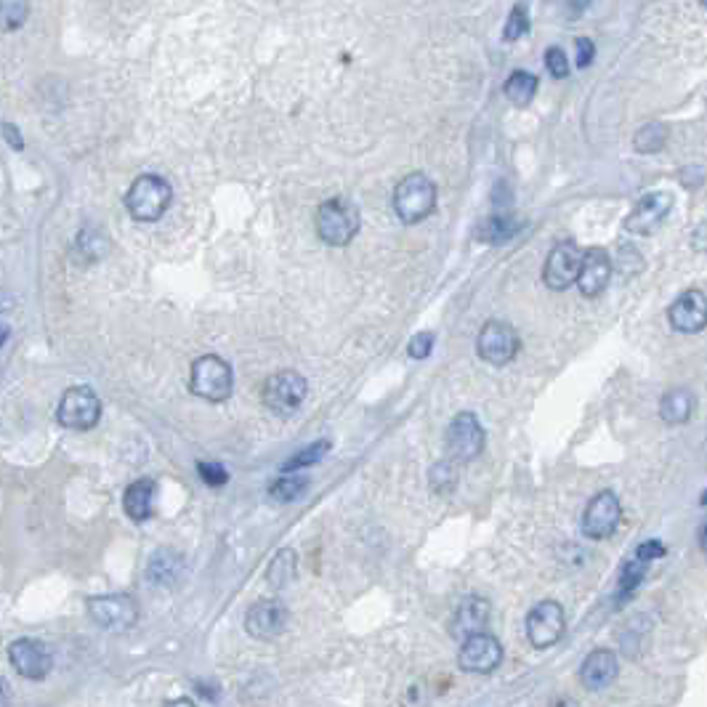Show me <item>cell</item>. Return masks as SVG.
I'll use <instances>...</instances> for the list:
<instances>
[{
  "label": "cell",
  "instance_id": "ab89813d",
  "mask_svg": "<svg viewBox=\"0 0 707 707\" xmlns=\"http://www.w3.org/2000/svg\"><path fill=\"white\" fill-rule=\"evenodd\" d=\"M165 707H197L195 702L192 700H187V697H179V700H173V702H168Z\"/></svg>",
  "mask_w": 707,
  "mask_h": 707
},
{
  "label": "cell",
  "instance_id": "5bb4252c",
  "mask_svg": "<svg viewBox=\"0 0 707 707\" xmlns=\"http://www.w3.org/2000/svg\"><path fill=\"white\" fill-rule=\"evenodd\" d=\"M503 662V644L498 638L490 636L487 630L476 633V636L466 638L458 652V665L466 673H476V676H487Z\"/></svg>",
  "mask_w": 707,
  "mask_h": 707
},
{
  "label": "cell",
  "instance_id": "b9f144b4",
  "mask_svg": "<svg viewBox=\"0 0 707 707\" xmlns=\"http://www.w3.org/2000/svg\"><path fill=\"white\" fill-rule=\"evenodd\" d=\"M700 503H702V505H707V490H705V492H702V498H700Z\"/></svg>",
  "mask_w": 707,
  "mask_h": 707
},
{
  "label": "cell",
  "instance_id": "7c38bea8",
  "mask_svg": "<svg viewBox=\"0 0 707 707\" xmlns=\"http://www.w3.org/2000/svg\"><path fill=\"white\" fill-rule=\"evenodd\" d=\"M8 662L27 681H43L54 668V654L48 644L38 638H16L14 644L8 646Z\"/></svg>",
  "mask_w": 707,
  "mask_h": 707
},
{
  "label": "cell",
  "instance_id": "7a4b0ae2",
  "mask_svg": "<svg viewBox=\"0 0 707 707\" xmlns=\"http://www.w3.org/2000/svg\"><path fill=\"white\" fill-rule=\"evenodd\" d=\"M189 391L205 402H226L234 391L232 365L216 354H205L195 359L192 375H189Z\"/></svg>",
  "mask_w": 707,
  "mask_h": 707
},
{
  "label": "cell",
  "instance_id": "d4e9b609",
  "mask_svg": "<svg viewBox=\"0 0 707 707\" xmlns=\"http://www.w3.org/2000/svg\"><path fill=\"white\" fill-rule=\"evenodd\" d=\"M503 91L511 104H516V107H527L529 101L535 99V94H537V78L532 75V72L516 70L508 75Z\"/></svg>",
  "mask_w": 707,
  "mask_h": 707
},
{
  "label": "cell",
  "instance_id": "9a60e30c",
  "mask_svg": "<svg viewBox=\"0 0 707 707\" xmlns=\"http://www.w3.org/2000/svg\"><path fill=\"white\" fill-rule=\"evenodd\" d=\"M673 210V195L670 192H652V195L641 197L636 202V208L630 210V216L625 218V232L641 234L649 237L662 226V221L670 216Z\"/></svg>",
  "mask_w": 707,
  "mask_h": 707
},
{
  "label": "cell",
  "instance_id": "ac0fdd59",
  "mask_svg": "<svg viewBox=\"0 0 707 707\" xmlns=\"http://www.w3.org/2000/svg\"><path fill=\"white\" fill-rule=\"evenodd\" d=\"M612 280V258L604 248L585 250L583 269L577 277V288L585 298H599Z\"/></svg>",
  "mask_w": 707,
  "mask_h": 707
},
{
  "label": "cell",
  "instance_id": "6da1fadb",
  "mask_svg": "<svg viewBox=\"0 0 707 707\" xmlns=\"http://www.w3.org/2000/svg\"><path fill=\"white\" fill-rule=\"evenodd\" d=\"M171 200V184H168L163 176L147 173V176H139V179L131 184L128 195H125V208H128V213H131L136 221L152 224V221H160V218L165 216V210H168Z\"/></svg>",
  "mask_w": 707,
  "mask_h": 707
},
{
  "label": "cell",
  "instance_id": "277c9868",
  "mask_svg": "<svg viewBox=\"0 0 707 707\" xmlns=\"http://www.w3.org/2000/svg\"><path fill=\"white\" fill-rule=\"evenodd\" d=\"M436 208V187L434 181L423 173H410L399 181L394 192V210L402 224H418L431 210Z\"/></svg>",
  "mask_w": 707,
  "mask_h": 707
},
{
  "label": "cell",
  "instance_id": "52a82bcc",
  "mask_svg": "<svg viewBox=\"0 0 707 707\" xmlns=\"http://www.w3.org/2000/svg\"><path fill=\"white\" fill-rule=\"evenodd\" d=\"M484 444H487V434H484L482 423H479L474 412H458L450 420L447 434H444V447H447L450 460L471 463V460L482 455Z\"/></svg>",
  "mask_w": 707,
  "mask_h": 707
},
{
  "label": "cell",
  "instance_id": "7402d4cb",
  "mask_svg": "<svg viewBox=\"0 0 707 707\" xmlns=\"http://www.w3.org/2000/svg\"><path fill=\"white\" fill-rule=\"evenodd\" d=\"M184 575V556L171 548H160V551L152 553L147 567V577L155 585H163V588H171L176 585Z\"/></svg>",
  "mask_w": 707,
  "mask_h": 707
},
{
  "label": "cell",
  "instance_id": "603a6c76",
  "mask_svg": "<svg viewBox=\"0 0 707 707\" xmlns=\"http://www.w3.org/2000/svg\"><path fill=\"white\" fill-rule=\"evenodd\" d=\"M697 397L689 389H670L660 402V418L668 426H681L694 415Z\"/></svg>",
  "mask_w": 707,
  "mask_h": 707
},
{
  "label": "cell",
  "instance_id": "4fadbf2b",
  "mask_svg": "<svg viewBox=\"0 0 707 707\" xmlns=\"http://www.w3.org/2000/svg\"><path fill=\"white\" fill-rule=\"evenodd\" d=\"M622 505L620 498L612 490H604L593 495V500L585 505L583 513V535L591 540H606L614 535V529L620 527Z\"/></svg>",
  "mask_w": 707,
  "mask_h": 707
},
{
  "label": "cell",
  "instance_id": "8fae6325",
  "mask_svg": "<svg viewBox=\"0 0 707 707\" xmlns=\"http://www.w3.org/2000/svg\"><path fill=\"white\" fill-rule=\"evenodd\" d=\"M583 258L585 253L577 248V242H559V245L548 253V258H545L543 282L551 290H556V293L569 290L572 285H577V277H580V269H583Z\"/></svg>",
  "mask_w": 707,
  "mask_h": 707
},
{
  "label": "cell",
  "instance_id": "83f0119b",
  "mask_svg": "<svg viewBox=\"0 0 707 707\" xmlns=\"http://www.w3.org/2000/svg\"><path fill=\"white\" fill-rule=\"evenodd\" d=\"M428 482H431V490L436 495H452V490L458 487V468L452 460H439L431 466Z\"/></svg>",
  "mask_w": 707,
  "mask_h": 707
},
{
  "label": "cell",
  "instance_id": "30bf717a",
  "mask_svg": "<svg viewBox=\"0 0 707 707\" xmlns=\"http://www.w3.org/2000/svg\"><path fill=\"white\" fill-rule=\"evenodd\" d=\"M519 346V333L508 322H500V319H490L479 330V338H476V354L487 365L495 367H505L508 362H513L516 354H519Z\"/></svg>",
  "mask_w": 707,
  "mask_h": 707
},
{
  "label": "cell",
  "instance_id": "ffe728a7",
  "mask_svg": "<svg viewBox=\"0 0 707 707\" xmlns=\"http://www.w3.org/2000/svg\"><path fill=\"white\" fill-rule=\"evenodd\" d=\"M617 673H620L617 654H614L612 649H593V652L583 660L580 681H583L585 689L599 692V689H606V686L612 684L614 678H617Z\"/></svg>",
  "mask_w": 707,
  "mask_h": 707
},
{
  "label": "cell",
  "instance_id": "7bdbcfd3",
  "mask_svg": "<svg viewBox=\"0 0 707 707\" xmlns=\"http://www.w3.org/2000/svg\"><path fill=\"white\" fill-rule=\"evenodd\" d=\"M702 3H705V6H707V0H702Z\"/></svg>",
  "mask_w": 707,
  "mask_h": 707
},
{
  "label": "cell",
  "instance_id": "44dd1931",
  "mask_svg": "<svg viewBox=\"0 0 707 707\" xmlns=\"http://www.w3.org/2000/svg\"><path fill=\"white\" fill-rule=\"evenodd\" d=\"M155 498H157V484L152 479H136L125 487L123 495V508L125 516H131L133 521H147L155 513Z\"/></svg>",
  "mask_w": 707,
  "mask_h": 707
},
{
  "label": "cell",
  "instance_id": "9c48e42d",
  "mask_svg": "<svg viewBox=\"0 0 707 707\" xmlns=\"http://www.w3.org/2000/svg\"><path fill=\"white\" fill-rule=\"evenodd\" d=\"M567 630V614L559 601L545 599L537 601L527 614V638L535 649H548L559 644L561 636Z\"/></svg>",
  "mask_w": 707,
  "mask_h": 707
},
{
  "label": "cell",
  "instance_id": "8992f818",
  "mask_svg": "<svg viewBox=\"0 0 707 707\" xmlns=\"http://www.w3.org/2000/svg\"><path fill=\"white\" fill-rule=\"evenodd\" d=\"M88 617L109 633H125L139 622V604L128 593H107V596H91L86 601Z\"/></svg>",
  "mask_w": 707,
  "mask_h": 707
},
{
  "label": "cell",
  "instance_id": "f546056e",
  "mask_svg": "<svg viewBox=\"0 0 707 707\" xmlns=\"http://www.w3.org/2000/svg\"><path fill=\"white\" fill-rule=\"evenodd\" d=\"M327 450H330V442H327V439L303 447L301 452H296L293 458L282 463V474H293V471H301V468L306 466H314V463H319V460L325 458Z\"/></svg>",
  "mask_w": 707,
  "mask_h": 707
},
{
  "label": "cell",
  "instance_id": "5b68a950",
  "mask_svg": "<svg viewBox=\"0 0 707 707\" xmlns=\"http://www.w3.org/2000/svg\"><path fill=\"white\" fill-rule=\"evenodd\" d=\"M309 394V383L296 370H280V373L269 375L261 389V402L269 412L280 415V418H290L298 410Z\"/></svg>",
  "mask_w": 707,
  "mask_h": 707
},
{
  "label": "cell",
  "instance_id": "836d02e7",
  "mask_svg": "<svg viewBox=\"0 0 707 707\" xmlns=\"http://www.w3.org/2000/svg\"><path fill=\"white\" fill-rule=\"evenodd\" d=\"M545 67H548V72H551L556 80L567 78L569 59H567V54H564V48H559V46L548 48V51H545Z\"/></svg>",
  "mask_w": 707,
  "mask_h": 707
},
{
  "label": "cell",
  "instance_id": "3957f363",
  "mask_svg": "<svg viewBox=\"0 0 707 707\" xmlns=\"http://www.w3.org/2000/svg\"><path fill=\"white\" fill-rule=\"evenodd\" d=\"M359 232V210L351 205L349 200H335L322 202L317 208V234L319 240L333 245V248H343L349 245Z\"/></svg>",
  "mask_w": 707,
  "mask_h": 707
},
{
  "label": "cell",
  "instance_id": "d6a6232c",
  "mask_svg": "<svg viewBox=\"0 0 707 707\" xmlns=\"http://www.w3.org/2000/svg\"><path fill=\"white\" fill-rule=\"evenodd\" d=\"M529 30V14H527V6L524 3H516L511 11V16H508V24H505L503 30V38L511 43V40H519L524 32Z\"/></svg>",
  "mask_w": 707,
  "mask_h": 707
},
{
  "label": "cell",
  "instance_id": "8d00e7d4",
  "mask_svg": "<svg viewBox=\"0 0 707 707\" xmlns=\"http://www.w3.org/2000/svg\"><path fill=\"white\" fill-rule=\"evenodd\" d=\"M668 553V548L660 543V540H646V543H641L636 548V556L641 561H646V564H652V561H657V559H662Z\"/></svg>",
  "mask_w": 707,
  "mask_h": 707
},
{
  "label": "cell",
  "instance_id": "d6986e66",
  "mask_svg": "<svg viewBox=\"0 0 707 707\" xmlns=\"http://www.w3.org/2000/svg\"><path fill=\"white\" fill-rule=\"evenodd\" d=\"M490 612V601L482 596H466L452 614V636L466 641L476 633H484L487 622H490Z\"/></svg>",
  "mask_w": 707,
  "mask_h": 707
},
{
  "label": "cell",
  "instance_id": "cb8c5ba5",
  "mask_svg": "<svg viewBox=\"0 0 707 707\" xmlns=\"http://www.w3.org/2000/svg\"><path fill=\"white\" fill-rule=\"evenodd\" d=\"M296 569H298V556L293 548H282L277 551V556L272 559L269 569H266V580L272 585L274 591H282L288 588L293 580H296Z\"/></svg>",
  "mask_w": 707,
  "mask_h": 707
},
{
  "label": "cell",
  "instance_id": "d590c367",
  "mask_svg": "<svg viewBox=\"0 0 707 707\" xmlns=\"http://www.w3.org/2000/svg\"><path fill=\"white\" fill-rule=\"evenodd\" d=\"M434 341V333H418L410 341V346H407V354H410L412 359H426L428 354L434 351Z\"/></svg>",
  "mask_w": 707,
  "mask_h": 707
},
{
  "label": "cell",
  "instance_id": "f1b7e54d",
  "mask_svg": "<svg viewBox=\"0 0 707 707\" xmlns=\"http://www.w3.org/2000/svg\"><path fill=\"white\" fill-rule=\"evenodd\" d=\"M519 232V224L508 216H490L479 226V240L484 242H505Z\"/></svg>",
  "mask_w": 707,
  "mask_h": 707
},
{
  "label": "cell",
  "instance_id": "484cf974",
  "mask_svg": "<svg viewBox=\"0 0 707 707\" xmlns=\"http://www.w3.org/2000/svg\"><path fill=\"white\" fill-rule=\"evenodd\" d=\"M306 490H309V476H303L296 471V474H285L280 476L277 482H272L269 498L277 500V503H293V500L301 498Z\"/></svg>",
  "mask_w": 707,
  "mask_h": 707
},
{
  "label": "cell",
  "instance_id": "f35d334b",
  "mask_svg": "<svg viewBox=\"0 0 707 707\" xmlns=\"http://www.w3.org/2000/svg\"><path fill=\"white\" fill-rule=\"evenodd\" d=\"M3 136H6V141L11 144V149H24L22 136H19V133L14 131V125H11V123L3 125Z\"/></svg>",
  "mask_w": 707,
  "mask_h": 707
},
{
  "label": "cell",
  "instance_id": "1f68e13d",
  "mask_svg": "<svg viewBox=\"0 0 707 707\" xmlns=\"http://www.w3.org/2000/svg\"><path fill=\"white\" fill-rule=\"evenodd\" d=\"M0 3H3V30L22 27L27 14H30V3L27 0H0Z\"/></svg>",
  "mask_w": 707,
  "mask_h": 707
},
{
  "label": "cell",
  "instance_id": "e575fe53",
  "mask_svg": "<svg viewBox=\"0 0 707 707\" xmlns=\"http://www.w3.org/2000/svg\"><path fill=\"white\" fill-rule=\"evenodd\" d=\"M197 471H200L202 482L208 487H224L229 482V474L221 463H197Z\"/></svg>",
  "mask_w": 707,
  "mask_h": 707
},
{
  "label": "cell",
  "instance_id": "4dcf8cb0",
  "mask_svg": "<svg viewBox=\"0 0 707 707\" xmlns=\"http://www.w3.org/2000/svg\"><path fill=\"white\" fill-rule=\"evenodd\" d=\"M646 567H649V564L638 559V556H633V559H628L625 564H622V572H620V593L622 596H630V593L636 591L638 585L644 583Z\"/></svg>",
  "mask_w": 707,
  "mask_h": 707
},
{
  "label": "cell",
  "instance_id": "ba28073f",
  "mask_svg": "<svg viewBox=\"0 0 707 707\" xmlns=\"http://www.w3.org/2000/svg\"><path fill=\"white\" fill-rule=\"evenodd\" d=\"M101 418V402L91 386H72L62 394L56 420L70 431H91Z\"/></svg>",
  "mask_w": 707,
  "mask_h": 707
},
{
  "label": "cell",
  "instance_id": "2e32d148",
  "mask_svg": "<svg viewBox=\"0 0 707 707\" xmlns=\"http://www.w3.org/2000/svg\"><path fill=\"white\" fill-rule=\"evenodd\" d=\"M288 620L290 614L285 604L274 599H264L248 609V614H245V630H248V636L258 638V641H272V638L285 633Z\"/></svg>",
  "mask_w": 707,
  "mask_h": 707
},
{
  "label": "cell",
  "instance_id": "74e56055",
  "mask_svg": "<svg viewBox=\"0 0 707 707\" xmlns=\"http://www.w3.org/2000/svg\"><path fill=\"white\" fill-rule=\"evenodd\" d=\"M575 54H577V67L580 70H585V67H591L593 56H596V46H593V40L588 38H577L575 40Z\"/></svg>",
  "mask_w": 707,
  "mask_h": 707
},
{
  "label": "cell",
  "instance_id": "60d3db41",
  "mask_svg": "<svg viewBox=\"0 0 707 707\" xmlns=\"http://www.w3.org/2000/svg\"><path fill=\"white\" fill-rule=\"evenodd\" d=\"M700 545H702V551H707V521L702 524V529H700Z\"/></svg>",
  "mask_w": 707,
  "mask_h": 707
},
{
  "label": "cell",
  "instance_id": "4316f807",
  "mask_svg": "<svg viewBox=\"0 0 707 707\" xmlns=\"http://www.w3.org/2000/svg\"><path fill=\"white\" fill-rule=\"evenodd\" d=\"M670 139V128L665 123H646L641 131L633 136V147L636 152H644V155H652V152H660L665 149Z\"/></svg>",
  "mask_w": 707,
  "mask_h": 707
},
{
  "label": "cell",
  "instance_id": "e0dca14e",
  "mask_svg": "<svg viewBox=\"0 0 707 707\" xmlns=\"http://www.w3.org/2000/svg\"><path fill=\"white\" fill-rule=\"evenodd\" d=\"M668 322L676 333H702L707 327V296L702 290H686L670 303Z\"/></svg>",
  "mask_w": 707,
  "mask_h": 707
}]
</instances>
